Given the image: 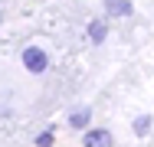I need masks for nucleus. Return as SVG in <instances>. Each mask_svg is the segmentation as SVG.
<instances>
[{
    "instance_id": "1",
    "label": "nucleus",
    "mask_w": 154,
    "mask_h": 147,
    "mask_svg": "<svg viewBox=\"0 0 154 147\" xmlns=\"http://www.w3.org/2000/svg\"><path fill=\"white\" fill-rule=\"evenodd\" d=\"M23 65L30 69L33 75H39V72L49 69V56H46L39 46H26V49H23Z\"/></svg>"
},
{
    "instance_id": "2",
    "label": "nucleus",
    "mask_w": 154,
    "mask_h": 147,
    "mask_svg": "<svg viewBox=\"0 0 154 147\" xmlns=\"http://www.w3.org/2000/svg\"><path fill=\"white\" fill-rule=\"evenodd\" d=\"M82 144L85 147H112V131H105V128H89L85 137H82Z\"/></svg>"
},
{
    "instance_id": "3",
    "label": "nucleus",
    "mask_w": 154,
    "mask_h": 147,
    "mask_svg": "<svg viewBox=\"0 0 154 147\" xmlns=\"http://www.w3.org/2000/svg\"><path fill=\"white\" fill-rule=\"evenodd\" d=\"M89 121H92V111L89 108H75L69 115V128H89Z\"/></svg>"
},
{
    "instance_id": "4",
    "label": "nucleus",
    "mask_w": 154,
    "mask_h": 147,
    "mask_svg": "<svg viewBox=\"0 0 154 147\" xmlns=\"http://www.w3.org/2000/svg\"><path fill=\"white\" fill-rule=\"evenodd\" d=\"M105 10H108V13H115V16H125V13H131V3H128V0H108V3H105Z\"/></svg>"
},
{
    "instance_id": "5",
    "label": "nucleus",
    "mask_w": 154,
    "mask_h": 147,
    "mask_svg": "<svg viewBox=\"0 0 154 147\" xmlns=\"http://www.w3.org/2000/svg\"><path fill=\"white\" fill-rule=\"evenodd\" d=\"M89 39L92 43H102L105 39V20H92L89 23Z\"/></svg>"
},
{
    "instance_id": "6",
    "label": "nucleus",
    "mask_w": 154,
    "mask_h": 147,
    "mask_svg": "<svg viewBox=\"0 0 154 147\" xmlns=\"http://www.w3.org/2000/svg\"><path fill=\"white\" fill-rule=\"evenodd\" d=\"M131 128H134V134H148V131H151V118H148V115L134 118V124H131Z\"/></svg>"
},
{
    "instance_id": "7",
    "label": "nucleus",
    "mask_w": 154,
    "mask_h": 147,
    "mask_svg": "<svg viewBox=\"0 0 154 147\" xmlns=\"http://www.w3.org/2000/svg\"><path fill=\"white\" fill-rule=\"evenodd\" d=\"M36 147H53V131H43L36 137Z\"/></svg>"
},
{
    "instance_id": "8",
    "label": "nucleus",
    "mask_w": 154,
    "mask_h": 147,
    "mask_svg": "<svg viewBox=\"0 0 154 147\" xmlns=\"http://www.w3.org/2000/svg\"><path fill=\"white\" fill-rule=\"evenodd\" d=\"M0 20H3V13H0Z\"/></svg>"
}]
</instances>
